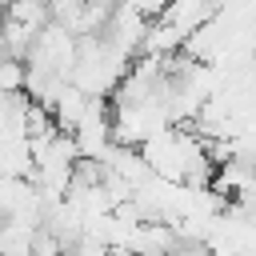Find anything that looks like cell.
<instances>
[{"label": "cell", "instance_id": "obj_1", "mask_svg": "<svg viewBox=\"0 0 256 256\" xmlns=\"http://www.w3.org/2000/svg\"><path fill=\"white\" fill-rule=\"evenodd\" d=\"M36 224H20V220H0V256H32L36 248Z\"/></svg>", "mask_w": 256, "mask_h": 256}, {"label": "cell", "instance_id": "obj_2", "mask_svg": "<svg viewBox=\"0 0 256 256\" xmlns=\"http://www.w3.org/2000/svg\"><path fill=\"white\" fill-rule=\"evenodd\" d=\"M24 80H28V64L16 56H4L0 60V92H24Z\"/></svg>", "mask_w": 256, "mask_h": 256}]
</instances>
